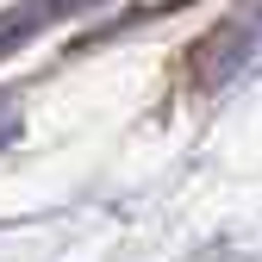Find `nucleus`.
<instances>
[{"instance_id": "f257e3e1", "label": "nucleus", "mask_w": 262, "mask_h": 262, "mask_svg": "<svg viewBox=\"0 0 262 262\" xmlns=\"http://www.w3.org/2000/svg\"><path fill=\"white\" fill-rule=\"evenodd\" d=\"M81 0H31V7H13V13H0V56H7L13 44H25V38H38L44 25H56L62 13H75Z\"/></svg>"}]
</instances>
